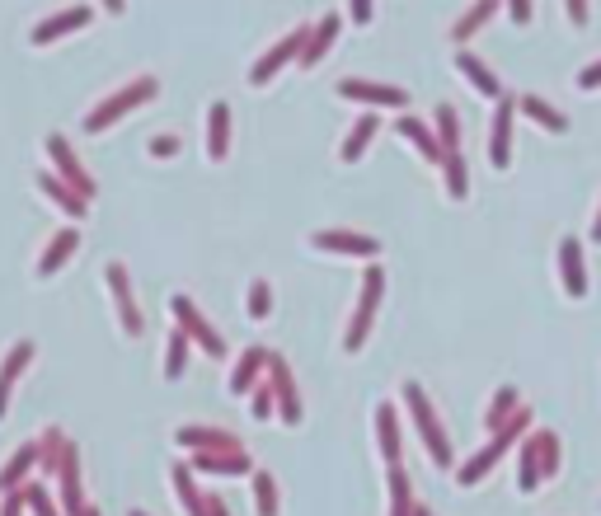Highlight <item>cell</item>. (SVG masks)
I'll return each instance as SVG.
<instances>
[{"mask_svg":"<svg viewBox=\"0 0 601 516\" xmlns=\"http://www.w3.org/2000/svg\"><path fill=\"white\" fill-rule=\"evenodd\" d=\"M188 348H193V338L174 324V334H170V343H165V380H179L184 376V366H188Z\"/></svg>","mask_w":601,"mask_h":516,"instance_id":"37","label":"cell"},{"mask_svg":"<svg viewBox=\"0 0 601 516\" xmlns=\"http://www.w3.org/2000/svg\"><path fill=\"white\" fill-rule=\"evenodd\" d=\"M80 516H99V507H85V512H80Z\"/></svg>","mask_w":601,"mask_h":516,"instance_id":"51","label":"cell"},{"mask_svg":"<svg viewBox=\"0 0 601 516\" xmlns=\"http://www.w3.org/2000/svg\"><path fill=\"white\" fill-rule=\"evenodd\" d=\"M170 315H174V324H179V329L207 352V357H226V338L216 334L212 324H207V315H202L188 296H170Z\"/></svg>","mask_w":601,"mask_h":516,"instance_id":"6","label":"cell"},{"mask_svg":"<svg viewBox=\"0 0 601 516\" xmlns=\"http://www.w3.org/2000/svg\"><path fill=\"white\" fill-rule=\"evenodd\" d=\"M339 99H348V104H367L371 113H376V108H404L409 104V90H400V85H381V80L343 76L339 80Z\"/></svg>","mask_w":601,"mask_h":516,"instance_id":"7","label":"cell"},{"mask_svg":"<svg viewBox=\"0 0 601 516\" xmlns=\"http://www.w3.org/2000/svg\"><path fill=\"white\" fill-rule=\"evenodd\" d=\"M381 132V118L376 113H362V118L348 127V137H343V146H339V160L343 165H357L362 155H367V146H371V137Z\"/></svg>","mask_w":601,"mask_h":516,"instance_id":"26","label":"cell"},{"mask_svg":"<svg viewBox=\"0 0 601 516\" xmlns=\"http://www.w3.org/2000/svg\"><path fill=\"white\" fill-rule=\"evenodd\" d=\"M306 38H310V24H301V29H292L287 38H278V43H273L259 61H254V66H249V85H254V90H263V85H273L282 66H292V61H301V47H306Z\"/></svg>","mask_w":601,"mask_h":516,"instance_id":"5","label":"cell"},{"mask_svg":"<svg viewBox=\"0 0 601 516\" xmlns=\"http://www.w3.org/2000/svg\"><path fill=\"white\" fill-rule=\"evenodd\" d=\"M564 10H569V24H578V29L587 24V0H564Z\"/></svg>","mask_w":601,"mask_h":516,"instance_id":"47","label":"cell"},{"mask_svg":"<svg viewBox=\"0 0 601 516\" xmlns=\"http://www.w3.org/2000/svg\"><path fill=\"white\" fill-rule=\"evenodd\" d=\"M33 362V343L29 338H19L15 348L5 352V362H0V418H5V409H10V395H15L19 376H24V366Z\"/></svg>","mask_w":601,"mask_h":516,"instance_id":"21","label":"cell"},{"mask_svg":"<svg viewBox=\"0 0 601 516\" xmlns=\"http://www.w3.org/2000/svg\"><path fill=\"white\" fill-rule=\"evenodd\" d=\"M90 19H94L90 5H71V10H57V15H47L43 24H33L29 43H33V47H52V43H62L66 33H80L85 24H90Z\"/></svg>","mask_w":601,"mask_h":516,"instance_id":"12","label":"cell"},{"mask_svg":"<svg viewBox=\"0 0 601 516\" xmlns=\"http://www.w3.org/2000/svg\"><path fill=\"white\" fill-rule=\"evenodd\" d=\"M151 155L155 160H174V155H179V137H170V132L151 137Z\"/></svg>","mask_w":601,"mask_h":516,"instance_id":"45","label":"cell"},{"mask_svg":"<svg viewBox=\"0 0 601 516\" xmlns=\"http://www.w3.org/2000/svg\"><path fill=\"white\" fill-rule=\"evenodd\" d=\"M268 310H273V287L268 282H249V315L254 319H268Z\"/></svg>","mask_w":601,"mask_h":516,"instance_id":"40","label":"cell"},{"mask_svg":"<svg viewBox=\"0 0 601 516\" xmlns=\"http://www.w3.org/2000/svg\"><path fill=\"white\" fill-rule=\"evenodd\" d=\"M559 277H564V296H569V301H583L587 258H583V240H578V235H564V240H559Z\"/></svg>","mask_w":601,"mask_h":516,"instance_id":"13","label":"cell"},{"mask_svg":"<svg viewBox=\"0 0 601 516\" xmlns=\"http://www.w3.org/2000/svg\"><path fill=\"white\" fill-rule=\"evenodd\" d=\"M381 296H386V273L381 268H367L362 273V296H357V310L348 319V334H343V352H357L371 334V319L381 310Z\"/></svg>","mask_w":601,"mask_h":516,"instance_id":"4","label":"cell"},{"mask_svg":"<svg viewBox=\"0 0 601 516\" xmlns=\"http://www.w3.org/2000/svg\"><path fill=\"white\" fill-rule=\"evenodd\" d=\"M193 474H226V479H240V474H254V460L249 451H198L188 460Z\"/></svg>","mask_w":601,"mask_h":516,"instance_id":"16","label":"cell"},{"mask_svg":"<svg viewBox=\"0 0 601 516\" xmlns=\"http://www.w3.org/2000/svg\"><path fill=\"white\" fill-rule=\"evenodd\" d=\"M592 240H601V212H597V221H592Z\"/></svg>","mask_w":601,"mask_h":516,"instance_id":"50","label":"cell"},{"mask_svg":"<svg viewBox=\"0 0 601 516\" xmlns=\"http://www.w3.org/2000/svg\"><path fill=\"white\" fill-rule=\"evenodd\" d=\"M437 169H442V179H447V198H456V202L470 198V165H465L461 151H447Z\"/></svg>","mask_w":601,"mask_h":516,"instance_id":"31","label":"cell"},{"mask_svg":"<svg viewBox=\"0 0 601 516\" xmlns=\"http://www.w3.org/2000/svg\"><path fill=\"white\" fill-rule=\"evenodd\" d=\"M207 516H231V512H226V502L216 498V493H207Z\"/></svg>","mask_w":601,"mask_h":516,"instance_id":"48","label":"cell"},{"mask_svg":"<svg viewBox=\"0 0 601 516\" xmlns=\"http://www.w3.org/2000/svg\"><path fill=\"white\" fill-rule=\"evenodd\" d=\"M414 516H432V512H423V507H414Z\"/></svg>","mask_w":601,"mask_h":516,"instance_id":"52","label":"cell"},{"mask_svg":"<svg viewBox=\"0 0 601 516\" xmlns=\"http://www.w3.org/2000/svg\"><path fill=\"white\" fill-rule=\"evenodd\" d=\"M38 193H43L47 202H57V212H66L71 221H80V216L90 212V198H80L76 188H71V183H62L52 169H43V174H38Z\"/></svg>","mask_w":601,"mask_h":516,"instance_id":"17","label":"cell"},{"mask_svg":"<svg viewBox=\"0 0 601 516\" xmlns=\"http://www.w3.org/2000/svg\"><path fill=\"white\" fill-rule=\"evenodd\" d=\"M517 113H526V118L536 122V127H545V132H569V118H564L555 104H545L540 94H517Z\"/></svg>","mask_w":601,"mask_h":516,"instance_id":"27","label":"cell"},{"mask_svg":"<svg viewBox=\"0 0 601 516\" xmlns=\"http://www.w3.org/2000/svg\"><path fill=\"white\" fill-rule=\"evenodd\" d=\"M432 132L442 141V151H461V118H456V108L451 104H437L432 113Z\"/></svg>","mask_w":601,"mask_h":516,"instance_id":"35","label":"cell"},{"mask_svg":"<svg viewBox=\"0 0 601 516\" xmlns=\"http://www.w3.org/2000/svg\"><path fill=\"white\" fill-rule=\"evenodd\" d=\"M80 249V230L76 226H66V230H57L52 240H47V249H43V258H38V277H57V268H66L71 263V254Z\"/></svg>","mask_w":601,"mask_h":516,"instance_id":"25","label":"cell"},{"mask_svg":"<svg viewBox=\"0 0 601 516\" xmlns=\"http://www.w3.org/2000/svg\"><path fill=\"white\" fill-rule=\"evenodd\" d=\"M29 512V488L19 484V488H10L5 493V502H0V516H24Z\"/></svg>","mask_w":601,"mask_h":516,"instance_id":"42","label":"cell"},{"mask_svg":"<svg viewBox=\"0 0 601 516\" xmlns=\"http://www.w3.org/2000/svg\"><path fill=\"white\" fill-rule=\"evenodd\" d=\"M57 479H62V507H66V516H80V512H85V498H80V451L71 446V441H66V451H62Z\"/></svg>","mask_w":601,"mask_h":516,"instance_id":"24","label":"cell"},{"mask_svg":"<svg viewBox=\"0 0 601 516\" xmlns=\"http://www.w3.org/2000/svg\"><path fill=\"white\" fill-rule=\"evenodd\" d=\"M174 441L184 446V451H245L231 432H221V427H179Z\"/></svg>","mask_w":601,"mask_h":516,"instance_id":"23","label":"cell"},{"mask_svg":"<svg viewBox=\"0 0 601 516\" xmlns=\"http://www.w3.org/2000/svg\"><path fill=\"white\" fill-rule=\"evenodd\" d=\"M29 488V512L33 516H57V502H52V493H47L43 484H24Z\"/></svg>","mask_w":601,"mask_h":516,"instance_id":"41","label":"cell"},{"mask_svg":"<svg viewBox=\"0 0 601 516\" xmlns=\"http://www.w3.org/2000/svg\"><path fill=\"white\" fill-rule=\"evenodd\" d=\"M310 249L343 254V258H376L381 254V240H371L362 230H315V235H310Z\"/></svg>","mask_w":601,"mask_h":516,"instance_id":"10","label":"cell"},{"mask_svg":"<svg viewBox=\"0 0 601 516\" xmlns=\"http://www.w3.org/2000/svg\"><path fill=\"white\" fill-rule=\"evenodd\" d=\"M202 137H207V160L221 165V160L231 155V108L221 104V99L207 104V132H202Z\"/></svg>","mask_w":601,"mask_h":516,"instance_id":"20","label":"cell"},{"mask_svg":"<svg viewBox=\"0 0 601 516\" xmlns=\"http://www.w3.org/2000/svg\"><path fill=\"white\" fill-rule=\"evenodd\" d=\"M540 441H545V432H526L522 470H517V488H522V493H536V488L545 484V474H540Z\"/></svg>","mask_w":601,"mask_h":516,"instance_id":"30","label":"cell"},{"mask_svg":"<svg viewBox=\"0 0 601 516\" xmlns=\"http://www.w3.org/2000/svg\"><path fill=\"white\" fill-rule=\"evenodd\" d=\"M38 465V441H29V446H19L15 456L5 460V470H0V493H10V488H19V479Z\"/></svg>","mask_w":601,"mask_h":516,"instance_id":"32","label":"cell"},{"mask_svg":"<svg viewBox=\"0 0 601 516\" xmlns=\"http://www.w3.org/2000/svg\"><path fill=\"white\" fill-rule=\"evenodd\" d=\"M395 132H400L404 141H409V146H414L418 155H423V160H428V165H442V141H437V132H432L428 122L423 118H409V113H404V118H395Z\"/></svg>","mask_w":601,"mask_h":516,"instance_id":"19","label":"cell"},{"mask_svg":"<svg viewBox=\"0 0 601 516\" xmlns=\"http://www.w3.org/2000/svg\"><path fill=\"white\" fill-rule=\"evenodd\" d=\"M155 94H160V80H155V76H137V80H127L123 90H113V94L104 99V104H94L90 113H85V122H80V127H85L90 137H99V132H108L113 122H123L127 113H132V108L151 104Z\"/></svg>","mask_w":601,"mask_h":516,"instance_id":"1","label":"cell"},{"mask_svg":"<svg viewBox=\"0 0 601 516\" xmlns=\"http://www.w3.org/2000/svg\"><path fill=\"white\" fill-rule=\"evenodd\" d=\"M339 29H343V15H324L320 24H310V38H306V47H301V71H315L324 57H329V47L339 43Z\"/></svg>","mask_w":601,"mask_h":516,"instance_id":"15","label":"cell"},{"mask_svg":"<svg viewBox=\"0 0 601 516\" xmlns=\"http://www.w3.org/2000/svg\"><path fill=\"white\" fill-rule=\"evenodd\" d=\"M404 404H409V413H414V427H418V437H423V446H428V460L437 465V470H451V437L442 432L437 409L428 404V395H423L418 380H404Z\"/></svg>","mask_w":601,"mask_h":516,"instance_id":"2","label":"cell"},{"mask_svg":"<svg viewBox=\"0 0 601 516\" xmlns=\"http://www.w3.org/2000/svg\"><path fill=\"white\" fill-rule=\"evenodd\" d=\"M254 502H259V516H278V479L268 470H254Z\"/></svg>","mask_w":601,"mask_h":516,"instance_id":"38","label":"cell"},{"mask_svg":"<svg viewBox=\"0 0 601 516\" xmlns=\"http://www.w3.org/2000/svg\"><path fill=\"white\" fill-rule=\"evenodd\" d=\"M170 479H174V488H179V498H184L188 516H207V493H198V484H193V470H188V465H174Z\"/></svg>","mask_w":601,"mask_h":516,"instance_id":"36","label":"cell"},{"mask_svg":"<svg viewBox=\"0 0 601 516\" xmlns=\"http://www.w3.org/2000/svg\"><path fill=\"white\" fill-rule=\"evenodd\" d=\"M371 15H376V0H348V15L343 19H353L357 29H367Z\"/></svg>","mask_w":601,"mask_h":516,"instance_id":"43","label":"cell"},{"mask_svg":"<svg viewBox=\"0 0 601 516\" xmlns=\"http://www.w3.org/2000/svg\"><path fill=\"white\" fill-rule=\"evenodd\" d=\"M494 15H498V0H475V5H470V10H465V15L451 24V38H456V47L470 43V38H475V33L484 29Z\"/></svg>","mask_w":601,"mask_h":516,"instance_id":"29","label":"cell"},{"mask_svg":"<svg viewBox=\"0 0 601 516\" xmlns=\"http://www.w3.org/2000/svg\"><path fill=\"white\" fill-rule=\"evenodd\" d=\"M268 362H273V352H268V348H245V357L231 366V380H226V385H231V395H249V390L268 376Z\"/></svg>","mask_w":601,"mask_h":516,"instance_id":"18","label":"cell"},{"mask_svg":"<svg viewBox=\"0 0 601 516\" xmlns=\"http://www.w3.org/2000/svg\"><path fill=\"white\" fill-rule=\"evenodd\" d=\"M573 85H578V90H583V94L601 90V57L592 61V66H583V71H578V76H573Z\"/></svg>","mask_w":601,"mask_h":516,"instance_id":"44","label":"cell"},{"mask_svg":"<svg viewBox=\"0 0 601 516\" xmlns=\"http://www.w3.org/2000/svg\"><path fill=\"white\" fill-rule=\"evenodd\" d=\"M508 19L517 29H526L531 24V0H508Z\"/></svg>","mask_w":601,"mask_h":516,"instance_id":"46","label":"cell"},{"mask_svg":"<svg viewBox=\"0 0 601 516\" xmlns=\"http://www.w3.org/2000/svg\"><path fill=\"white\" fill-rule=\"evenodd\" d=\"M99 5H104L108 15H123V10H127V0H99Z\"/></svg>","mask_w":601,"mask_h":516,"instance_id":"49","label":"cell"},{"mask_svg":"<svg viewBox=\"0 0 601 516\" xmlns=\"http://www.w3.org/2000/svg\"><path fill=\"white\" fill-rule=\"evenodd\" d=\"M390 516H414V488H409V474H404V465H390Z\"/></svg>","mask_w":601,"mask_h":516,"instance_id":"34","label":"cell"},{"mask_svg":"<svg viewBox=\"0 0 601 516\" xmlns=\"http://www.w3.org/2000/svg\"><path fill=\"white\" fill-rule=\"evenodd\" d=\"M522 409V399H517V390H512V385H503V390H498L494 399H489V413H484V427H489V432H503V427L512 423V413Z\"/></svg>","mask_w":601,"mask_h":516,"instance_id":"33","label":"cell"},{"mask_svg":"<svg viewBox=\"0 0 601 516\" xmlns=\"http://www.w3.org/2000/svg\"><path fill=\"white\" fill-rule=\"evenodd\" d=\"M268 385H273V399H278V418L287 427L301 423V395H296V380H292V366L273 357L268 362Z\"/></svg>","mask_w":601,"mask_h":516,"instance_id":"14","label":"cell"},{"mask_svg":"<svg viewBox=\"0 0 601 516\" xmlns=\"http://www.w3.org/2000/svg\"><path fill=\"white\" fill-rule=\"evenodd\" d=\"M104 282H108V291H113V305H118V324H123V334L137 338L141 329H146V319H141V310H137V296H132V277H127V268H123V263H108Z\"/></svg>","mask_w":601,"mask_h":516,"instance_id":"9","label":"cell"},{"mask_svg":"<svg viewBox=\"0 0 601 516\" xmlns=\"http://www.w3.org/2000/svg\"><path fill=\"white\" fill-rule=\"evenodd\" d=\"M456 71H461L465 80H470V90L475 94H484V99H503V85H498V76L494 71H489V66H484V61L475 57V52H470V47H461V52H456Z\"/></svg>","mask_w":601,"mask_h":516,"instance_id":"22","label":"cell"},{"mask_svg":"<svg viewBox=\"0 0 601 516\" xmlns=\"http://www.w3.org/2000/svg\"><path fill=\"white\" fill-rule=\"evenodd\" d=\"M512 127H517V94H503L494 108V132H489V165H512Z\"/></svg>","mask_w":601,"mask_h":516,"instance_id":"11","label":"cell"},{"mask_svg":"<svg viewBox=\"0 0 601 516\" xmlns=\"http://www.w3.org/2000/svg\"><path fill=\"white\" fill-rule=\"evenodd\" d=\"M249 409H254V418H259V423H268V418H273L278 399H273V385H268V380H259V385L249 390Z\"/></svg>","mask_w":601,"mask_h":516,"instance_id":"39","label":"cell"},{"mask_svg":"<svg viewBox=\"0 0 601 516\" xmlns=\"http://www.w3.org/2000/svg\"><path fill=\"white\" fill-rule=\"evenodd\" d=\"M127 516H146V512H127Z\"/></svg>","mask_w":601,"mask_h":516,"instance_id":"53","label":"cell"},{"mask_svg":"<svg viewBox=\"0 0 601 516\" xmlns=\"http://www.w3.org/2000/svg\"><path fill=\"white\" fill-rule=\"evenodd\" d=\"M526 432H531V413H526V409H517V413H512V423L503 427V432H494V441H489V446H484L479 456H470V460H465V465H461V470H456V484H461V488L479 484V479H484V474L494 470L498 460H503V456H508V451H512V441H517V437H526Z\"/></svg>","mask_w":601,"mask_h":516,"instance_id":"3","label":"cell"},{"mask_svg":"<svg viewBox=\"0 0 601 516\" xmlns=\"http://www.w3.org/2000/svg\"><path fill=\"white\" fill-rule=\"evenodd\" d=\"M376 446L386 465H400V423H395V404H376Z\"/></svg>","mask_w":601,"mask_h":516,"instance_id":"28","label":"cell"},{"mask_svg":"<svg viewBox=\"0 0 601 516\" xmlns=\"http://www.w3.org/2000/svg\"><path fill=\"white\" fill-rule=\"evenodd\" d=\"M43 151H47V160H52V169H57V179L71 183V188H76L80 198H90V202H94V193H99V188H94V179L85 174V165L76 160V151H71V141L52 132V137L43 141Z\"/></svg>","mask_w":601,"mask_h":516,"instance_id":"8","label":"cell"}]
</instances>
